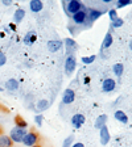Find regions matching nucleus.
I'll return each mask as SVG.
<instances>
[{
    "label": "nucleus",
    "mask_w": 132,
    "mask_h": 147,
    "mask_svg": "<svg viewBox=\"0 0 132 147\" xmlns=\"http://www.w3.org/2000/svg\"><path fill=\"white\" fill-rule=\"evenodd\" d=\"M62 5H64V11L65 13L71 17L73 15H75L77 12H79L81 9L83 8V3L79 0H69V1H62Z\"/></svg>",
    "instance_id": "f257e3e1"
},
{
    "label": "nucleus",
    "mask_w": 132,
    "mask_h": 147,
    "mask_svg": "<svg viewBox=\"0 0 132 147\" xmlns=\"http://www.w3.org/2000/svg\"><path fill=\"white\" fill-rule=\"evenodd\" d=\"M71 21H73V25L75 26H89V21H87V8L83 7L79 12H77L75 15L71 16ZM91 25V24H90Z\"/></svg>",
    "instance_id": "f03ea898"
},
{
    "label": "nucleus",
    "mask_w": 132,
    "mask_h": 147,
    "mask_svg": "<svg viewBox=\"0 0 132 147\" xmlns=\"http://www.w3.org/2000/svg\"><path fill=\"white\" fill-rule=\"evenodd\" d=\"M38 141H40V134H38L36 130H29V131H27V134H25L21 143L24 144L25 147H32V146L38 144Z\"/></svg>",
    "instance_id": "7ed1b4c3"
},
{
    "label": "nucleus",
    "mask_w": 132,
    "mask_h": 147,
    "mask_svg": "<svg viewBox=\"0 0 132 147\" xmlns=\"http://www.w3.org/2000/svg\"><path fill=\"white\" fill-rule=\"evenodd\" d=\"M75 67H77V59H75V55H66L65 63H64L65 74H66L68 76H71L73 72L75 71Z\"/></svg>",
    "instance_id": "20e7f679"
},
{
    "label": "nucleus",
    "mask_w": 132,
    "mask_h": 147,
    "mask_svg": "<svg viewBox=\"0 0 132 147\" xmlns=\"http://www.w3.org/2000/svg\"><path fill=\"white\" fill-rule=\"evenodd\" d=\"M25 134H27V130L24 129H20V127H12L11 129V131H9V138H11V141L15 143H21L23 139H24Z\"/></svg>",
    "instance_id": "39448f33"
},
{
    "label": "nucleus",
    "mask_w": 132,
    "mask_h": 147,
    "mask_svg": "<svg viewBox=\"0 0 132 147\" xmlns=\"http://www.w3.org/2000/svg\"><path fill=\"white\" fill-rule=\"evenodd\" d=\"M105 13L106 11H101V9H96V8H87V21H89V24L95 22Z\"/></svg>",
    "instance_id": "423d86ee"
},
{
    "label": "nucleus",
    "mask_w": 132,
    "mask_h": 147,
    "mask_svg": "<svg viewBox=\"0 0 132 147\" xmlns=\"http://www.w3.org/2000/svg\"><path fill=\"white\" fill-rule=\"evenodd\" d=\"M64 46L65 49H66V53H68V55H74V53L78 50V43L77 41H74V38H65L64 41Z\"/></svg>",
    "instance_id": "0eeeda50"
},
{
    "label": "nucleus",
    "mask_w": 132,
    "mask_h": 147,
    "mask_svg": "<svg viewBox=\"0 0 132 147\" xmlns=\"http://www.w3.org/2000/svg\"><path fill=\"white\" fill-rule=\"evenodd\" d=\"M99 139H101V144L102 146H107L111 141V135H110V130H108L107 125L102 126L99 129Z\"/></svg>",
    "instance_id": "6e6552de"
},
{
    "label": "nucleus",
    "mask_w": 132,
    "mask_h": 147,
    "mask_svg": "<svg viewBox=\"0 0 132 147\" xmlns=\"http://www.w3.org/2000/svg\"><path fill=\"white\" fill-rule=\"evenodd\" d=\"M74 100H75V92H74V89L66 88L64 91V93H62V104H65V105L73 104Z\"/></svg>",
    "instance_id": "1a4fd4ad"
},
{
    "label": "nucleus",
    "mask_w": 132,
    "mask_h": 147,
    "mask_svg": "<svg viewBox=\"0 0 132 147\" xmlns=\"http://www.w3.org/2000/svg\"><path fill=\"white\" fill-rule=\"evenodd\" d=\"M70 122L74 129H81L82 125H85V122H86V117L81 113H75V114H73Z\"/></svg>",
    "instance_id": "9d476101"
},
{
    "label": "nucleus",
    "mask_w": 132,
    "mask_h": 147,
    "mask_svg": "<svg viewBox=\"0 0 132 147\" xmlns=\"http://www.w3.org/2000/svg\"><path fill=\"white\" fill-rule=\"evenodd\" d=\"M115 88H116V82H115L112 78H106V79L102 82V91L106 92V93L112 92Z\"/></svg>",
    "instance_id": "9b49d317"
},
{
    "label": "nucleus",
    "mask_w": 132,
    "mask_h": 147,
    "mask_svg": "<svg viewBox=\"0 0 132 147\" xmlns=\"http://www.w3.org/2000/svg\"><path fill=\"white\" fill-rule=\"evenodd\" d=\"M64 46V42L60 40H50L49 42H48V45H46V47H48V50H49L50 53H57L61 50V47Z\"/></svg>",
    "instance_id": "f8f14e48"
},
{
    "label": "nucleus",
    "mask_w": 132,
    "mask_h": 147,
    "mask_svg": "<svg viewBox=\"0 0 132 147\" xmlns=\"http://www.w3.org/2000/svg\"><path fill=\"white\" fill-rule=\"evenodd\" d=\"M23 41H24V43H25L27 46H32V45H33V43L37 41V33H36L34 30L28 32V33L24 36Z\"/></svg>",
    "instance_id": "ddd939ff"
},
{
    "label": "nucleus",
    "mask_w": 132,
    "mask_h": 147,
    "mask_svg": "<svg viewBox=\"0 0 132 147\" xmlns=\"http://www.w3.org/2000/svg\"><path fill=\"white\" fill-rule=\"evenodd\" d=\"M29 9L33 13H38L44 9V3L41 0H31L29 1Z\"/></svg>",
    "instance_id": "4468645a"
},
{
    "label": "nucleus",
    "mask_w": 132,
    "mask_h": 147,
    "mask_svg": "<svg viewBox=\"0 0 132 147\" xmlns=\"http://www.w3.org/2000/svg\"><path fill=\"white\" fill-rule=\"evenodd\" d=\"M114 117H115V119H116L118 122H120V123H128V116L126 114V112H123V110H116L114 113Z\"/></svg>",
    "instance_id": "2eb2a0df"
},
{
    "label": "nucleus",
    "mask_w": 132,
    "mask_h": 147,
    "mask_svg": "<svg viewBox=\"0 0 132 147\" xmlns=\"http://www.w3.org/2000/svg\"><path fill=\"white\" fill-rule=\"evenodd\" d=\"M25 18V9L24 8H17L13 13V21L15 24H20Z\"/></svg>",
    "instance_id": "dca6fc26"
},
{
    "label": "nucleus",
    "mask_w": 132,
    "mask_h": 147,
    "mask_svg": "<svg viewBox=\"0 0 132 147\" xmlns=\"http://www.w3.org/2000/svg\"><path fill=\"white\" fill-rule=\"evenodd\" d=\"M112 42H114V37H112L111 32H107V33H106V36H105V38H103V42H102V50L111 47Z\"/></svg>",
    "instance_id": "f3484780"
},
{
    "label": "nucleus",
    "mask_w": 132,
    "mask_h": 147,
    "mask_svg": "<svg viewBox=\"0 0 132 147\" xmlns=\"http://www.w3.org/2000/svg\"><path fill=\"white\" fill-rule=\"evenodd\" d=\"M12 146H15V144L11 141L9 135H5L4 133H1L0 134V147H12Z\"/></svg>",
    "instance_id": "a211bd4d"
},
{
    "label": "nucleus",
    "mask_w": 132,
    "mask_h": 147,
    "mask_svg": "<svg viewBox=\"0 0 132 147\" xmlns=\"http://www.w3.org/2000/svg\"><path fill=\"white\" fill-rule=\"evenodd\" d=\"M5 89L9 92H15L18 89V82L16 79H8L5 82Z\"/></svg>",
    "instance_id": "6ab92c4d"
},
{
    "label": "nucleus",
    "mask_w": 132,
    "mask_h": 147,
    "mask_svg": "<svg viewBox=\"0 0 132 147\" xmlns=\"http://www.w3.org/2000/svg\"><path fill=\"white\" fill-rule=\"evenodd\" d=\"M49 107H50L49 100H45V98H42V100H40L36 104V112H44V110H46Z\"/></svg>",
    "instance_id": "aec40b11"
},
{
    "label": "nucleus",
    "mask_w": 132,
    "mask_h": 147,
    "mask_svg": "<svg viewBox=\"0 0 132 147\" xmlns=\"http://www.w3.org/2000/svg\"><path fill=\"white\" fill-rule=\"evenodd\" d=\"M107 114H101V116H98L96 117V119H95V123H94V126H95V129H101L102 126H105L106 125V122H107Z\"/></svg>",
    "instance_id": "412c9836"
},
{
    "label": "nucleus",
    "mask_w": 132,
    "mask_h": 147,
    "mask_svg": "<svg viewBox=\"0 0 132 147\" xmlns=\"http://www.w3.org/2000/svg\"><path fill=\"white\" fill-rule=\"evenodd\" d=\"M15 125H16V127L24 129V130H27V129H28L27 119H24L21 116H16V117H15Z\"/></svg>",
    "instance_id": "4be33fe9"
},
{
    "label": "nucleus",
    "mask_w": 132,
    "mask_h": 147,
    "mask_svg": "<svg viewBox=\"0 0 132 147\" xmlns=\"http://www.w3.org/2000/svg\"><path fill=\"white\" fill-rule=\"evenodd\" d=\"M112 71H114L115 76H116L118 79H120V78H122V75H123V71H124L123 63H115L114 66H112Z\"/></svg>",
    "instance_id": "5701e85b"
},
{
    "label": "nucleus",
    "mask_w": 132,
    "mask_h": 147,
    "mask_svg": "<svg viewBox=\"0 0 132 147\" xmlns=\"http://www.w3.org/2000/svg\"><path fill=\"white\" fill-rule=\"evenodd\" d=\"M129 4H132V0H118V1H115V5H116V9L124 8V7L129 5Z\"/></svg>",
    "instance_id": "b1692460"
},
{
    "label": "nucleus",
    "mask_w": 132,
    "mask_h": 147,
    "mask_svg": "<svg viewBox=\"0 0 132 147\" xmlns=\"http://www.w3.org/2000/svg\"><path fill=\"white\" fill-rule=\"evenodd\" d=\"M124 25V20L123 18H120V17H118L116 20H114V21L111 22V28L112 29H118V28H122Z\"/></svg>",
    "instance_id": "393cba45"
},
{
    "label": "nucleus",
    "mask_w": 132,
    "mask_h": 147,
    "mask_svg": "<svg viewBox=\"0 0 132 147\" xmlns=\"http://www.w3.org/2000/svg\"><path fill=\"white\" fill-rule=\"evenodd\" d=\"M74 143V135H69L65 138V141L62 142V147H71V144Z\"/></svg>",
    "instance_id": "a878e982"
},
{
    "label": "nucleus",
    "mask_w": 132,
    "mask_h": 147,
    "mask_svg": "<svg viewBox=\"0 0 132 147\" xmlns=\"http://www.w3.org/2000/svg\"><path fill=\"white\" fill-rule=\"evenodd\" d=\"M107 13H108V17H110V20H111V22L114 21V20H116L119 16H118V11L116 9H114V8H111V9H108L107 11Z\"/></svg>",
    "instance_id": "bb28decb"
},
{
    "label": "nucleus",
    "mask_w": 132,
    "mask_h": 147,
    "mask_svg": "<svg viewBox=\"0 0 132 147\" xmlns=\"http://www.w3.org/2000/svg\"><path fill=\"white\" fill-rule=\"evenodd\" d=\"M95 59H96V55H90V57H82L81 61H82L85 64H91Z\"/></svg>",
    "instance_id": "cd10ccee"
},
{
    "label": "nucleus",
    "mask_w": 132,
    "mask_h": 147,
    "mask_svg": "<svg viewBox=\"0 0 132 147\" xmlns=\"http://www.w3.org/2000/svg\"><path fill=\"white\" fill-rule=\"evenodd\" d=\"M42 121H44L42 114H36V116H34V123H36L37 126H42Z\"/></svg>",
    "instance_id": "c85d7f7f"
},
{
    "label": "nucleus",
    "mask_w": 132,
    "mask_h": 147,
    "mask_svg": "<svg viewBox=\"0 0 132 147\" xmlns=\"http://www.w3.org/2000/svg\"><path fill=\"white\" fill-rule=\"evenodd\" d=\"M5 63H7V55L4 54V51L0 50V67H3Z\"/></svg>",
    "instance_id": "c756f323"
},
{
    "label": "nucleus",
    "mask_w": 132,
    "mask_h": 147,
    "mask_svg": "<svg viewBox=\"0 0 132 147\" xmlns=\"http://www.w3.org/2000/svg\"><path fill=\"white\" fill-rule=\"evenodd\" d=\"M71 147H85V144H83L82 142H74V143L71 144Z\"/></svg>",
    "instance_id": "7c9ffc66"
},
{
    "label": "nucleus",
    "mask_w": 132,
    "mask_h": 147,
    "mask_svg": "<svg viewBox=\"0 0 132 147\" xmlns=\"http://www.w3.org/2000/svg\"><path fill=\"white\" fill-rule=\"evenodd\" d=\"M1 4H3V5H5V7H9V5H12V1H11V0H3V1H1Z\"/></svg>",
    "instance_id": "2f4dec72"
},
{
    "label": "nucleus",
    "mask_w": 132,
    "mask_h": 147,
    "mask_svg": "<svg viewBox=\"0 0 132 147\" xmlns=\"http://www.w3.org/2000/svg\"><path fill=\"white\" fill-rule=\"evenodd\" d=\"M89 82H90V79H89V78H85V84H89Z\"/></svg>",
    "instance_id": "473e14b6"
},
{
    "label": "nucleus",
    "mask_w": 132,
    "mask_h": 147,
    "mask_svg": "<svg viewBox=\"0 0 132 147\" xmlns=\"http://www.w3.org/2000/svg\"><path fill=\"white\" fill-rule=\"evenodd\" d=\"M9 28H11V29H15V24H9Z\"/></svg>",
    "instance_id": "72a5a7b5"
},
{
    "label": "nucleus",
    "mask_w": 132,
    "mask_h": 147,
    "mask_svg": "<svg viewBox=\"0 0 132 147\" xmlns=\"http://www.w3.org/2000/svg\"><path fill=\"white\" fill-rule=\"evenodd\" d=\"M129 49H131V51H132V41H129Z\"/></svg>",
    "instance_id": "f704fd0d"
},
{
    "label": "nucleus",
    "mask_w": 132,
    "mask_h": 147,
    "mask_svg": "<svg viewBox=\"0 0 132 147\" xmlns=\"http://www.w3.org/2000/svg\"><path fill=\"white\" fill-rule=\"evenodd\" d=\"M3 133V127H1V125H0V134Z\"/></svg>",
    "instance_id": "c9c22d12"
},
{
    "label": "nucleus",
    "mask_w": 132,
    "mask_h": 147,
    "mask_svg": "<svg viewBox=\"0 0 132 147\" xmlns=\"http://www.w3.org/2000/svg\"><path fill=\"white\" fill-rule=\"evenodd\" d=\"M4 91V88H3V87H0V92H3Z\"/></svg>",
    "instance_id": "e433bc0d"
},
{
    "label": "nucleus",
    "mask_w": 132,
    "mask_h": 147,
    "mask_svg": "<svg viewBox=\"0 0 132 147\" xmlns=\"http://www.w3.org/2000/svg\"><path fill=\"white\" fill-rule=\"evenodd\" d=\"M32 147H41L40 144H36V146H32Z\"/></svg>",
    "instance_id": "4c0bfd02"
},
{
    "label": "nucleus",
    "mask_w": 132,
    "mask_h": 147,
    "mask_svg": "<svg viewBox=\"0 0 132 147\" xmlns=\"http://www.w3.org/2000/svg\"><path fill=\"white\" fill-rule=\"evenodd\" d=\"M1 110H3V108H1V105H0V113H1Z\"/></svg>",
    "instance_id": "58836bf2"
},
{
    "label": "nucleus",
    "mask_w": 132,
    "mask_h": 147,
    "mask_svg": "<svg viewBox=\"0 0 132 147\" xmlns=\"http://www.w3.org/2000/svg\"><path fill=\"white\" fill-rule=\"evenodd\" d=\"M12 147H16V146H12Z\"/></svg>",
    "instance_id": "ea45409f"
}]
</instances>
